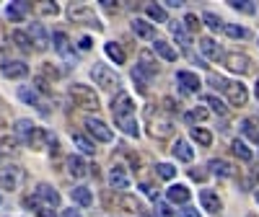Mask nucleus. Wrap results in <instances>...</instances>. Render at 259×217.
I'll return each instance as SVG.
<instances>
[{
  "label": "nucleus",
  "mask_w": 259,
  "mask_h": 217,
  "mask_svg": "<svg viewBox=\"0 0 259 217\" xmlns=\"http://www.w3.org/2000/svg\"><path fill=\"white\" fill-rule=\"evenodd\" d=\"M202 21H205V26L207 29H212V31H218V29H223V21L218 18V16H215V13H202Z\"/></svg>",
  "instance_id": "c9c22d12"
},
{
  "label": "nucleus",
  "mask_w": 259,
  "mask_h": 217,
  "mask_svg": "<svg viewBox=\"0 0 259 217\" xmlns=\"http://www.w3.org/2000/svg\"><path fill=\"white\" fill-rule=\"evenodd\" d=\"M24 181V171L18 166H3L0 168V189H8V191H16Z\"/></svg>",
  "instance_id": "39448f33"
},
{
  "label": "nucleus",
  "mask_w": 259,
  "mask_h": 217,
  "mask_svg": "<svg viewBox=\"0 0 259 217\" xmlns=\"http://www.w3.org/2000/svg\"><path fill=\"white\" fill-rule=\"evenodd\" d=\"M122 204H124V207H130L133 212H138V209H140V202H138V199H133V197H124V199H122Z\"/></svg>",
  "instance_id": "de8ad7c7"
},
{
  "label": "nucleus",
  "mask_w": 259,
  "mask_h": 217,
  "mask_svg": "<svg viewBox=\"0 0 259 217\" xmlns=\"http://www.w3.org/2000/svg\"><path fill=\"white\" fill-rule=\"evenodd\" d=\"M166 6H168V8H179L182 0H166Z\"/></svg>",
  "instance_id": "6e6d98bb"
},
{
  "label": "nucleus",
  "mask_w": 259,
  "mask_h": 217,
  "mask_svg": "<svg viewBox=\"0 0 259 217\" xmlns=\"http://www.w3.org/2000/svg\"><path fill=\"white\" fill-rule=\"evenodd\" d=\"M80 49H91V39H89V36L80 39Z\"/></svg>",
  "instance_id": "864d4df0"
},
{
  "label": "nucleus",
  "mask_w": 259,
  "mask_h": 217,
  "mask_svg": "<svg viewBox=\"0 0 259 217\" xmlns=\"http://www.w3.org/2000/svg\"><path fill=\"white\" fill-rule=\"evenodd\" d=\"M73 142L78 145V150H80V153H85V155H94V153H96L94 142H91V140H85L83 135H73Z\"/></svg>",
  "instance_id": "473e14b6"
},
{
  "label": "nucleus",
  "mask_w": 259,
  "mask_h": 217,
  "mask_svg": "<svg viewBox=\"0 0 259 217\" xmlns=\"http://www.w3.org/2000/svg\"><path fill=\"white\" fill-rule=\"evenodd\" d=\"M223 31H226L228 36H233V39H244V36L249 34L244 26H236V24H223Z\"/></svg>",
  "instance_id": "58836bf2"
},
{
  "label": "nucleus",
  "mask_w": 259,
  "mask_h": 217,
  "mask_svg": "<svg viewBox=\"0 0 259 217\" xmlns=\"http://www.w3.org/2000/svg\"><path fill=\"white\" fill-rule=\"evenodd\" d=\"M57 11H60V8H57L55 3H52V6H50V3L39 6V13H45V16H57Z\"/></svg>",
  "instance_id": "a18cd8bd"
},
{
  "label": "nucleus",
  "mask_w": 259,
  "mask_h": 217,
  "mask_svg": "<svg viewBox=\"0 0 259 217\" xmlns=\"http://www.w3.org/2000/svg\"><path fill=\"white\" fill-rule=\"evenodd\" d=\"M109 184H112V189H130V176L124 173L122 166H114L109 171Z\"/></svg>",
  "instance_id": "f3484780"
},
{
  "label": "nucleus",
  "mask_w": 259,
  "mask_h": 217,
  "mask_svg": "<svg viewBox=\"0 0 259 217\" xmlns=\"http://www.w3.org/2000/svg\"><path fill=\"white\" fill-rule=\"evenodd\" d=\"M70 98L80 108H94V112L99 108V96L94 93V88H89V85H83V83H73L70 85Z\"/></svg>",
  "instance_id": "f03ea898"
},
{
  "label": "nucleus",
  "mask_w": 259,
  "mask_h": 217,
  "mask_svg": "<svg viewBox=\"0 0 259 217\" xmlns=\"http://www.w3.org/2000/svg\"><path fill=\"white\" fill-rule=\"evenodd\" d=\"M34 199H36L39 207H50V209H55V207L60 204V194H57L50 184H39V186H36V194H34Z\"/></svg>",
  "instance_id": "0eeeda50"
},
{
  "label": "nucleus",
  "mask_w": 259,
  "mask_h": 217,
  "mask_svg": "<svg viewBox=\"0 0 259 217\" xmlns=\"http://www.w3.org/2000/svg\"><path fill=\"white\" fill-rule=\"evenodd\" d=\"M156 217H171L168 204H156Z\"/></svg>",
  "instance_id": "8fccbe9b"
},
{
  "label": "nucleus",
  "mask_w": 259,
  "mask_h": 217,
  "mask_svg": "<svg viewBox=\"0 0 259 217\" xmlns=\"http://www.w3.org/2000/svg\"><path fill=\"white\" fill-rule=\"evenodd\" d=\"M34 129H36V127H34L29 119H18V122H16V135L26 137V140L31 137V132H34Z\"/></svg>",
  "instance_id": "72a5a7b5"
},
{
  "label": "nucleus",
  "mask_w": 259,
  "mask_h": 217,
  "mask_svg": "<svg viewBox=\"0 0 259 217\" xmlns=\"http://www.w3.org/2000/svg\"><path fill=\"white\" fill-rule=\"evenodd\" d=\"M0 73H3L6 78H26L29 75V65L21 62V60H6L3 65H0Z\"/></svg>",
  "instance_id": "1a4fd4ad"
},
{
  "label": "nucleus",
  "mask_w": 259,
  "mask_h": 217,
  "mask_svg": "<svg viewBox=\"0 0 259 217\" xmlns=\"http://www.w3.org/2000/svg\"><path fill=\"white\" fill-rule=\"evenodd\" d=\"M171 153H174V158H179V160H184V163H189V160L194 158V153H192V147H189L187 140H177L174 147H171Z\"/></svg>",
  "instance_id": "5701e85b"
},
{
  "label": "nucleus",
  "mask_w": 259,
  "mask_h": 217,
  "mask_svg": "<svg viewBox=\"0 0 259 217\" xmlns=\"http://www.w3.org/2000/svg\"><path fill=\"white\" fill-rule=\"evenodd\" d=\"M231 147H233V153L239 155L241 160H246V163H249V160L254 158V153H251V150H249V145H246L244 140H233V145H231Z\"/></svg>",
  "instance_id": "c756f323"
},
{
  "label": "nucleus",
  "mask_w": 259,
  "mask_h": 217,
  "mask_svg": "<svg viewBox=\"0 0 259 217\" xmlns=\"http://www.w3.org/2000/svg\"><path fill=\"white\" fill-rule=\"evenodd\" d=\"M166 197H168L171 204H187L189 202V189L182 186V184H174V186H168Z\"/></svg>",
  "instance_id": "dca6fc26"
},
{
  "label": "nucleus",
  "mask_w": 259,
  "mask_h": 217,
  "mask_svg": "<svg viewBox=\"0 0 259 217\" xmlns=\"http://www.w3.org/2000/svg\"><path fill=\"white\" fill-rule=\"evenodd\" d=\"M241 132H244L246 137H251V140H259V129H256L254 119H244V122H241Z\"/></svg>",
  "instance_id": "4c0bfd02"
},
{
  "label": "nucleus",
  "mask_w": 259,
  "mask_h": 217,
  "mask_svg": "<svg viewBox=\"0 0 259 217\" xmlns=\"http://www.w3.org/2000/svg\"><path fill=\"white\" fill-rule=\"evenodd\" d=\"M68 171H70L73 179L89 176V166H85V160H83L80 155H70V158H68Z\"/></svg>",
  "instance_id": "a211bd4d"
},
{
  "label": "nucleus",
  "mask_w": 259,
  "mask_h": 217,
  "mask_svg": "<svg viewBox=\"0 0 259 217\" xmlns=\"http://www.w3.org/2000/svg\"><path fill=\"white\" fill-rule=\"evenodd\" d=\"M18 98L24 101V103H29V106H39V112H41V114H47V108L41 106L39 93H36L34 88H26V85H24V88H18Z\"/></svg>",
  "instance_id": "412c9836"
},
{
  "label": "nucleus",
  "mask_w": 259,
  "mask_h": 217,
  "mask_svg": "<svg viewBox=\"0 0 259 217\" xmlns=\"http://www.w3.org/2000/svg\"><path fill=\"white\" fill-rule=\"evenodd\" d=\"M184 24H187V29H189V31H194V29L200 26V24H197V16H194V13H187V18H184Z\"/></svg>",
  "instance_id": "49530a36"
},
{
  "label": "nucleus",
  "mask_w": 259,
  "mask_h": 217,
  "mask_svg": "<svg viewBox=\"0 0 259 217\" xmlns=\"http://www.w3.org/2000/svg\"><path fill=\"white\" fill-rule=\"evenodd\" d=\"M205 101H207V103L212 106V112H218V114H226V103H223V101H221L218 96H207Z\"/></svg>",
  "instance_id": "c03bdc74"
},
{
  "label": "nucleus",
  "mask_w": 259,
  "mask_h": 217,
  "mask_svg": "<svg viewBox=\"0 0 259 217\" xmlns=\"http://www.w3.org/2000/svg\"><path fill=\"white\" fill-rule=\"evenodd\" d=\"M228 6L236 8V11H244V13H254V6L249 0H228Z\"/></svg>",
  "instance_id": "79ce46f5"
},
{
  "label": "nucleus",
  "mask_w": 259,
  "mask_h": 217,
  "mask_svg": "<svg viewBox=\"0 0 259 217\" xmlns=\"http://www.w3.org/2000/svg\"><path fill=\"white\" fill-rule=\"evenodd\" d=\"M200 202H202V209H207V212H221V207H223L221 197L215 191H210V189L200 191Z\"/></svg>",
  "instance_id": "2eb2a0df"
},
{
  "label": "nucleus",
  "mask_w": 259,
  "mask_h": 217,
  "mask_svg": "<svg viewBox=\"0 0 259 217\" xmlns=\"http://www.w3.org/2000/svg\"><path fill=\"white\" fill-rule=\"evenodd\" d=\"M153 52L158 55V57H163L166 62H174L177 60V49L168 44V41H163V39H153Z\"/></svg>",
  "instance_id": "aec40b11"
},
{
  "label": "nucleus",
  "mask_w": 259,
  "mask_h": 217,
  "mask_svg": "<svg viewBox=\"0 0 259 217\" xmlns=\"http://www.w3.org/2000/svg\"><path fill=\"white\" fill-rule=\"evenodd\" d=\"M226 93H228V101L233 106H246V101H249V93H246V85L244 83H228Z\"/></svg>",
  "instance_id": "f8f14e48"
},
{
  "label": "nucleus",
  "mask_w": 259,
  "mask_h": 217,
  "mask_svg": "<svg viewBox=\"0 0 259 217\" xmlns=\"http://www.w3.org/2000/svg\"><path fill=\"white\" fill-rule=\"evenodd\" d=\"M133 31H135L138 36H143V39H153V36H156V29L150 26L145 18H135V21H133Z\"/></svg>",
  "instance_id": "b1692460"
},
{
  "label": "nucleus",
  "mask_w": 259,
  "mask_h": 217,
  "mask_svg": "<svg viewBox=\"0 0 259 217\" xmlns=\"http://www.w3.org/2000/svg\"><path fill=\"white\" fill-rule=\"evenodd\" d=\"M36 217H57V214H55V209H50V207H39V209H36Z\"/></svg>",
  "instance_id": "3c124183"
},
{
  "label": "nucleus",
  "mask_w": 259,
  "mask_h": 217,
  "mask_svg": "<svg viewBox=\"0 0 259 217\" xmlns=\"http://www.w3.org/2000/svg\"><path fill=\"white\" fill-rule=\"evenodd\" d=\"M11 39L16 41V47H18V49H24V52H29V49H31V39H29V34H26V31H13V34H11Z\"/></svg>",
  "instance_id": "7c9ffc66"
},
{
  "label": "nucleus",
  "mask_w": 259,
  "mask_h": 217,
  "mask_svg": "<svg viewBox=\"0 0 259 217\" xmlns=\"http://www.w3.org/2000/svg\"><path fill=\"white\" fill-rule=\"evenodd\" d=\"M70 197H73V202L80 204V207H91V202H94L89 186H75V189H70Z\"/></svg>",
  "instance_id": "4be33fe9"
},
{
  "label": "nucleus",
  "mask_w": 259,
  "mask_h": 217,
  "mask_svg": "<svg viewBox=\"0 0 259 217\" xmlns=\"http://www.w3.org/2000/svg\"><path fill=\"white\" fill-rule=\"evenodd\" d=\"M52 44H55V52L60 55V57H73V49H70V39H68V34L65 31H55L52 34Z\"/></svg>",
  "instance_id": "4468645a"
},
{
  "label": "nucleus",
  "mask_w": 259,
  "mask_h": 217,
  "mask_svg": "<svg viewBox=\"0 0 259 217\" xmlns=\"http://www.w3.org/2000/svg\"><path fill=\"white\" fill-rule=\"evenodd\" d=\"M156 173H158L161 179L168 181V179H174V176H177V168L171 166V163H158V166H156Z\"/></svg>",
  "instance_id": "e433bc0d"
},
{
  "label": "nucleus",
  "mask_w": 259,
  "mask_h": 217,
  "mask_svg": "<svg viewBox=\"0 0 259 217\" xmlns=\"http://www.w3.org/2000/svg\"><path fill=\"white\" fill-rule=\"evenodd\" d=\"M150 135L158 137V140H166L174 135V122L166 119V117H156L153 122H150Z\"/></svg>",
  "instance_id": "9d476101"
},
{
  "label": "nucleus",
  "mask_w": 259,
  "mask_h": 217,
  "mask_svg": "<svg viewBox=\"0 0 259 217\" xmlns=\"http://www.w3.org/2000/svg\"><path fill=\"white\" fill-rule=\"evenodd\" d=\"M200 49H202V55L207 57V60H218L221 57V49H218V44L210 39V36H205V39H200Z\"/></svg>",
  "instance_id": "393cba45"
},
{
  "label": "nucleus",
  "mask_w": 259,
  "mask_h": 217,
  "mask_svg": "<svg viewBox=\"0 0 259 217\" xmlns=\"http://www.w3.org/2000/svg\"><path fill=\"white\" fill-rule=\"evenodd\" d=\"M26 13H29V3H24V0H16V3H11L8 8H6V16L11 18V21H24L26 18Z\"/></svg>",
  "instance_id": "6ab92c4d"
},
{
  "label": "nucleus",
  "mask_w": 259,
  "mask_h": 217,
  "mask_svg": "<svg viewBox=\"0 0 259 217\" xmlns=\"http://www.w3.org/2000/svg\"><path fill=\"white\" fill-rule=\"evenodd\" d=\"M91 78H94V83L99 85V88H104V91H114V88H119V75H117L112 68L101 65V62H94Z\"/></svg>",
  "instance_id": "f257e3e1"
},
{
  "label": "nucleus",
  "mask_w": 259,
  "mask_h": 217,
  "mask_svg": "<svg viewBox=\"0 0 259 217\" xmlns=\"http://www.w3.org/2000/svg\"><path fill=\"white\" fill-rule=\"evenodd\" d=\"M256 202H259V191H256Z\"/></svg>",
  "instance_id": "13d9d810"
},
{
  "label": "nucleus",
  "mask_w": 259,
  "mask_h": 217,
  "mask_svg": "<svg viewBox=\"0 0 259 217\" xmlns=\"http://www.w3.org/2000/svg\"><path fill=\"white\" fill-rule=\"evenodd\" d=\"M26 34H29L31 44H34L36 49H47V44H50V34H47V29L41 26V24H31Z\"/></svg>",
  "instance_id": "9b49d317"
},
{
  "label": "nucleus",
  "mask_w": 259,
  "mask_h": 217,
  "mask_svg": "<svg viewBox=\"0 0 259 217\" xmlns=\"http://www.w3.org/2000/svg\"><path fill=\"white\" fill-rule=\"evenodd\" d=\"M171 34L177 36V41L187 49L189 47V34H187V29H184V24H171Z\"/></svg>",
  "instance_id": "2f4dec72"
},
{
  "label": "nucleus",
  "mask_w": 259,
  "mask_h": 217,
  "mask_svg": "<svg viewBox=\"0 0 259 217\" xmlns=\"http://www.w3.org/2000/svg\"><path fill=\"white\" fill-rule=\"evenodd\" d=\"M254 93H256V101H259V78H256V85H254Z\"/></svg>",
  "instance_id": "4d7b16f0"
},
{
  "label": "nucleus",
  "mask_w": 259,
  "mask_h": 217,
  "mask_svg": "<svg viewBox=\"0 0 259 217\" xmlns=\"http://www.w3.org/2000/svg\"><path fill=\"white\" fill-rule=\"evenodd\" d=\"M62 217H80V214H78V209H65Z\"/></svg>",
  "instance_id": "5fc2aeb1"
},
{
  "label": "nucleus",
  "mask_w": 259,
  "mask_h": 217,
  "mask_svg": "<svg viewBox=\"0 0 259 217\" xmlns=\"http://www.w3.org/2000/svg\"><path fill=\"white\" fill-rule=\"evenodd\" d=\"M145 13H148V18L158 21V24H163V21H166V11H163L161 6H148V8H145Z\"/></svg>",
  "instance_id": "ea45409f"
},
{
  "label": "nucleus",
  "mask_w": 259,
  "mask_h": 217,
  "mask_svg": "<svg viewBox=\"0 0 259 217\" xmlns=\"http://www.w3.org/2000/svg\"><path fill=\"white\" fill-rule=\"evenodd\" d=\"M16 150H18V142L13 140V137H3V140H0V158H3V155H13L16 153Z\"/></svg>",
  "instance_id": "f704fd0d"
},
{
  "label": "nucleus",
  "mask_w": 259,
  "mask_h": 217,
  "mask_svg": "<svg viewBox=\"0 0 259 217\" xmlns=\"http://www.w3.org/2000/svg\"><path fill=\"white\" fill-rule=\"evenodd\" d=\"M184 119L192 124V122H202V119H207V112L205 108H192V112H187L184 114Z\"/></svg>",
  "instance_id": "a19ab883"
},
{
  "label": "nucleus",
  "mask_w": 259,
  "mask_h": 217,
  "mask_svg": "<svg viewBox=\"0 0 259 217\" xmlns=\"http://www.w3.org/2000/svg\"><path fill=\"white\" fill-rule=\"evenodd\" d=\"M189 176H192L194 181H202V179H205V173H202V171H189Z\"/></svg>",
  "instance_id": "603ef678"
},
{
  "label": "nucleus",
  "mask_w": 259,
  "mask_h": 217,
  "mask_svg": "<svg viewBox=\"0 0 259 217\" xmlns=\"http://www.w3.org/2000/svg\"><path fill=\"white\" fill-rule=\"evenodd\" d=\"M0 204H3V197H0Z\"/></svg>",
  "instance_id": "bf43d9fd"
},
{
  "label": "nucleus",
  "mask_w": 259,
  "mask_h": 217,
  "mask_svg": "<svg viewBox=\"0 0 259 217\" xmlns=\"http://www.w3.org/2000/svg\"><path fill=\"white\" fill-rule=\"evenodd\" d=\"M207 83L212 85L215 91H226V88H228V80H226L223 75H210V78H207Z\"/></svg>",
  "instance_id": "37998d69"
},
{
  "label": "nucleus",
  "mask_w": 259,
  "mask_h": 217,
  "mask_svg": "<svg viewBox=\"0 0 259 217\" xmlns=\"http://www.w3.org/2000/svg\"><path fill=\"white\" fill-rule=\"evenodd\" d=\"M226 65H228V70L239 73V75H246L251 70V60L246 55H239V52H228L226 55Z\"/></svg>",
  "instance_id": "6e6552de"
},
{
  "label": "nucleus",
  "mask_w": 259,
  "mask_h": 217,
  "mask_svg": "<svg viewBox=\"0 0 259 217\" xmlns=\"http://www.w3.org/2000/svg\"><path fill=\"white\" fill-rule=\"evenodd\" d=\"M210 171L212 173H218V176H233V166L231 163H226V160H221V158H215V160H210Z\"/></svg>",
  "instance_id": "cd10ccee"
},
{
  "label": "nucleus",
  "mask_w": 259,
  "mask_h": 217,
  "mask_svg": "<svg viewBox=\"0 0 259 217\" xmlns=\"http://www.w3.org/2000/svg\"><path fill=\"white\" fill-rule=\"evenodd\" d=\"M117 127L122 129L124 135H130V137H138V135H140V129H138V119H135V117L119 119V122H117Z\"/></svg>",
  "instance_id": "bb28decb"
},
{
  "label": "nucleus",
  "mask_w": 259,
  "mask_h": 217,
  "mask_svg": "<svg viewBox=\"0 0 259 217\" xmlns=\"http://www.w3.org/2000/svg\"><path fill=\"white\" fill-rule=\"evenodd\" d=\"M104 52H106V57H109V60H114V65H124V49L119 44L109 41V44L104 47Z\"/></svg>",
  "instance_id": "c85d7f7f"
},
{
  "label": "nucleus",
  "mask_w": 259,
  "mask_h": 217,
  "mask_svg": "<svg viewBox=\"0 0 259 217\" xmlns=\"http://www.w3.org/2000/svg\"><path fill=\"white\" fill-rule=\"evenodd\" d=\"M112 114H114V122L127 119V117H135V106H133V98H130V93H119V96L112 101Z\"/></svg>",
  "instance_id": "423d86ee"
},
{
  "label": "nucleus",
  "mask_w": 259,
  "mask_h": 217,
  "mask_svg": "<svg viewBox=\"0 0 259 217\" xmlns=\"http://www.w3.org/2000/svg\"><path fill=\"white\" fill-rule=\"evenodd\" d=\"M68 16L73 24H89V26H99V21L94 16V8L91 6H85V3H73L68 8Z\"/></svg>",
  "instance_id": "20e7f679"
},
{
  "label": "nucleus",
  "mask_w": 259,
  "mask_h": 217,
  "mask_svg": "<svg viewBox=\"0 0 259 217\" xmlns=\"http://www.w3.org/2000/svg\"><path fill=\"white\" fill-rule=\"evenodd\" d=\"M179 217H202L194 207H184V209H179Z\"/></svg>",
  "instance_id": "09e8293b"
},
{
  "label": "nucleus",
  "mask_w": 259,
  "mask_h": 217,
  "mask_svg": "<svg viewBox=\"0 0 259 217\" xmlns=\"http://www.w3.org/2000/svg\"><path fill=\"white\" fill-rule=\"evenodd\" d=\"M85 132H89L94 140H99V142H112L114 140V132H112V127H106L101 119H96V117H85Z\"/></svg>",
  "instance_id": "7ed1b4c3"
},
{
  "label": "nucleus",
  "mask_w": 259,
  "mask_h": 217,
  "mask_svg": "<svg viewBox=\"0 0 259 217\" xmlns=\"http://www.w3.org/2000/svg\"><path fill=\"white\" fill-rule=\"evenodd\" d=\"M177 83L182 85V91H187V93H197L200 91V78L194 75V73H189V70H179L177 73Z\"/></svg>",
  "instance_id": "ddd939ff"
},
{
  "label": "nucleus",
  "mask_w": 259,
  "mask_h": 217,
  "mask_svg": "<svg viewBox=\"0 0 259 217\" xmlns=\"http://www.w3.org/2000/svg\"><path fill=\"white\" fill-rule=\"evenodd\" d=\"M192 140L197 142V145H202V147H210L212 145V135L207 132V129H202V127H192Z\"/></svg>",
  "instance_id": "a878e982"
},
{
  "label": "nucleus",
  "mask_w": 259,
  "mask_h": 217,
  "mask_svg": "<svg viewBox=\"0 0 259 217\" xmlns=\"http://www.w3.org/2000/svg\"><path fill=\"white\" fill-rule=\"evenodd\" d=\"M256 142H259V140H256Z\"/></svg>",
  "instance_id": "052dcab7"
}]
</instances>
